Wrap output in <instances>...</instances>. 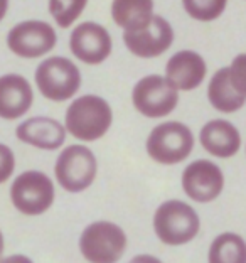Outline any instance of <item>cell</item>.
Here are the masks:
<instances>
[{
    "instance_id": "cell-13",
    "label": "cell",
    "mask_w": 246,
    "mask_h": 263,
    "mask_svg": "<svg viewBox=\"0 0 246 263\" xmlns=\"http://www.w3.org/2000/svg\"><path fill=\"white\" fill-rule=\"evenodd\" d=\"M66 128L51 117H32L17 125L15 137L26 145L39 151H59L66 142Z\"/></svg>"
},
{
    "instance_id": "cell-25",
    "label": "cell",
    "mask_w": 246,
    "mask_h": 263,
    "mask_svg": "<svg viewBox=\"0 0 246 263\" xmlns=\"http://www.w3.org/2000/svg\"><path fill=\"white\" fill-rule=\"evenodd\" d=\"M128 263H164V261L159 260L157 256H154V255H137Z\"/></svg>"
},
{
    "instance_id": "cell-14",
    "label": "cell",
    "mask_w": 246,
    "mask_h": 263,
    "mask_svg": "<svg viewBox=\"0 0 246 263\" xmlns=\"http://www.w3.org/2000/svg\"><path fill=\"white\" fill-rule=\"evenodd\" d=\"M207 74L204 58L194 51H179L165 64V80L177 91H193Z\"/></svg>"
},
{
    "instance_id": "cell-26",
    "label": "cell",
    "mask_w": 246,
    "mask_h": 263,
    "mask_svg": "<svg viewBox=\"0 0 246 263\" xmlns=\"http://www.w3.org/2000/svg\"><path fill=\"white\" fill-rule=\"evenodd\" d=\"M7 10H9V0H0V22L7 15Z\"/></svg>"
},
{
    "instance_id": "cell-6",
    "label": "cell",
    "mask_w": 246,
    "mask_h": 263,
    "mask_svg": "<svg viewBox=\"0 0 246 263\" xmlns=\"http://www.w3.org/2000/svg\"><path fill=\"white\" fill-rule=\"evenodd\" d=\"M127 245L125 231L111 221H94L80 236V252L89 263H118Z\"/></svg>"
},
{
    "instance_id": "cell-10",
    "label": "cell",
    "mask_w": 246,
    "mask_h": 263,
    "mask_svg": "<svg viewBox=\"0 0 246 263\" xmlns=\"http://www.w3.org/2000/svg\"><path fill=\"white\" fill-rule=\"evenodd\" d=\"M181 182L189 199L196 202H213L224 189V174L213 160L199 159L185 167Z\"/></svg>"
},
{
    "instance_id": "cell-11",
    "label": "cell",
    "mask_w": 246,
    "mask_h": 263,
    "mask_svg": "<svg viewBox=\"0 0 246 263\" xmlns=\"http://www.w3.org/2000/svg\"><path fill=\"white\" fill-rule=\"evenodd\" d=\"M123 43L131 54L142 59L159 58L174 43V29L162 15H154L145 27L123 31Z\"/></svg>"
},
{
    "instance_id": "cell-20",
    "label": "cell",
    "mask_w": 246,
    "mask_h": 263,
    "mask_svg": "<svg viewBox=\"0 0 246 263\" xmlns=\"http://www.w3.org/2000/svg\"><path fill=\"white\" fill-rule=\"evenodd\" d=\"M88 0H49V14L61 29H68L80 19Z\"/></svg>"
},
{
    "instance_id": "cell-2",
    "label": "cell",
    "mask_w": 246,
    "mask_h": 263,
    "mask_svg": "<svg viewBox=\"0 0 246 263\" xmlns=\"http://www.w3.org/2000/svg\"><path fill=\"white\" fill-rule=\"evenodd\" d=\"M201 228L196 209L184 201L169 199L154 214V231L159 240L169 247H181L193 241Z\"/></svg>"
},
{
    "instance_id": "cell-1",
    "label": "cell",
    "mask_w": 246,
    "mask_h": 263,
    "mask_svg": "<svg viewBox=\"0 0 246 263\" xmlns=\"http://www.w3.org/2000/svg\"><path fill=\"white\" fill-rule=\"evenodd\" d=\"M113 125L110 103L97 95H85L73 100L64 115V128L73 139L94 142L108 134Z\"/></svg>"
},
{
    "instance_id": "cell-16",
    "label": "cell",
    "mask_w": 246,
    "mask_h": 263,
    "mask_svg": "<svg viewBox=\"0 0 246 263\" xmlns=\"http://www.w3.org/2000/svg\"><path fill=\"white\" fill-rule=\"evenodd\" d=\"M199 140L202 148L213 157L230 159L236 155L241 147V134L228 120H211L201 128Z\"/></svg>"
},
{
    "instance_id": "cell-18",
    "label": "cell",
    "mask_w": 246,
    "mask_h": 263,
    "mask_svg": "<svg viewBox=\"0 0 246 263\" xmlns=\"http://www.w3.org/2000/svg\"><path fill=\"white\" fill-rule=\"evenodd\" d=\"M154 0H113L111 17L123 31L145 27L154 17Z\"/></svg>"
},
{
    "instance_id": "cell-21",
    "label": "cell",
    "mask_w": 246,
    "mask_h": 263,
    "mask_svg": "<svg viewBox=\"0 0 246 263\" xmlns=\"http://www.w3.org/2000/svg\"><path fill=\"white\" fill-rule=\"evenodd\" d=\"M228 0H182L184 10L199 22L216 21L226 9Z\"/></svg>"
},
{
    "instance_id": "cell-9",
    "label": "cell",
    "mask_w": 246,
    "mask_h": 263,
    "mask_svg": "<svg viewBox=\"0 0 246 263\" xmlns=\"http://www.w3.org/2000/svg\"><path fill=\"white\" fill-rule=\"evenodd\" d=\"M58 43V34L44 21H24L15 24L7 34V47L15 56L37 59L51 52Z\"/></svg>"
},
{
    "instance_id": "cell-22",
    "label": "cell",
    "mask_w": 246,
    "mask_h": 263,
    "mask_svg": "<svg viewBox=\"0 0 246 263\" xmlns=\"http://www.w3.org/2000/svg\"><path fill=\"white\" fill-rule=\"evenodd\" d=\"M228 71H230V81L233 88L246 98V52L238 54L233 59L231 64L228 66Z\"/></svg>"
},
{
    "instance_id": "cell-15",
    "label": "cell",
    "mask_w": 246,
    "mask_h": 263,
    "mask_svg": "<svg viewBox=\"0 0 246 263\" xmlns=\"http://www.w3.org/2000/svg\"><path fill=\"white\" fill-rule=\"evenodd\" d=\"M34 103L32 86L26 78L15 73L0 76V118L17 120L31 110Z\"/></svg>"
},
{
    "instance_id": "cell-17",
    "label": "cell",
    "mask_w": 246,
    "mask_h": 263,
    "mask_svg": "<svg viewBox=\"0 0 246 263\" xmlns=\"http://www.w3.org/2000/svg\"><path fill=\"white\" fill-rule=\"evenodd\" d=\"M207 100L213 108L221 113H235L241 110L246 103L243 95H239L233 88L228 68H221L213 74L207 85Z\"/></svg>"
},
{
    "instance_id": "cell-12",
    "label": "cell",
    "mask_w": 246,
    "mask_h": 263,
    "mask_svg": "<svg viewBox=\"0 0 246 263\" xmlns=\"http://www.w3.org/2000/svg\"><path fill=\"white\" fill-rule=\"evenodd\" d=\"M111 35L97 22H83L69 35V51L81 63L97 66L111 54Z\"/></svg>"
},
{
    "instance_id": "cell-7",
    "label": "cell",
    "mask_w": 246,
    "mask_h": 263,
    "mask_svg": "<svg viewBox=\"0 0 246 263\" xmlns=\"http://www.w3.org/2000/svg\"><path fill=\"white\" fill-rule=\"evenodd\" d=\"M56 199L52 179L43 171H26L12 181L10 201L26 216H41L49 211Z\"/></svg>"
},
{
    "instance_id": "cell-23",
    "label": "cell",
    "mask_w": 246,
    "mask_h": 263,
    "mask_svg": "<svg viewBox=\"0 0 246 263\" xmlns=\"http://www.w3.org/2000/svg\"><path fill=\"white\" fill-rule=\"evenodd\" d=\"M15 171V155L12 148L0 142V184L7 182L14 176Z\"/></svg>"
},
{
    "instance_id": "cell-4",
    "label": "cell",
    "mask_w": 246,
    "mask_h": 263,
    "mask_svg": "<svg viewBox=\"0 0 246 263\" xmlns=\"http://www.w3.org/2000/svg\"><path fill=\"white\" fill-rule=\"evenodd\" d=\"M34 80L39 93L46 100L61 103L71 100L80 91L81 71L71 59L52 56L37 66Z\"/></svg>"
},
{
    "instance_id": "cell-19",
    "label": "cell",
    "mask_w": 246,
    "mask_h": 263,
    "mask_svg": "<svg viewBox=\"0 0 246 263\" xmlns=\"http://www.w3.org/2000/svg\"><path fill=\"white\" fill-rule=\"evenodd\" d=\"M207 263H246V241L236 233H221L213 240Z\"/></svg>"
},
{
    "instance_id": "cell-8",
    "label": "cell",
    "mask_w": 246,
    "mask_h": 263,
    "mask_svg": "<svg viewBox=\"0 0 246 263\" xmlns=\"http://www.w3.org/2000/svg\"><path fill=\"white\" fill-rule=\"evenodd\" d=\"M131 101L135 110L147 118H164L177 108L179 91L165 76L150 74L134 86Z\"/></svg>"
},
{
    "instance_id": "cell-5",
    "label": "cell",
    "mask_w": 246,
    "mask_h": 263,
    "mask_svg": "<svg viewBox=\"0 0 246 263\" xmlns=\"http://www.w3.org/2000/svg\"><path fill=\"white\" fill-rule=\"evenodd\" d=\"M98 174V160L86 145H68L59 152L54 164L58 184L68 193H83L94 182Z\"/></svg>"
},
{
    "instance_id": "cell-24",
    "label": "cell",
    "mask_w": 246,
    "mask_h": 263,
    "mask_svg": "<svg viewBox=\"0 0 246 263\" xmlns=\"http://www.w3.org/2000/svg\"><path fill=\"white\" fill-rule=\"evenodd\" d=\"M0 263H34V261L26 255H10V256H2Z\"/></svg>"
},
{
    "instance_id": "cell-27",
    "label": "cell",
    "mask_w": 246,
    "mask_h": 263,
    "mask_svg": "<svg viewBox=\"0 0 246 263\" xmlns=\"http://www.w3.org/2000/svg\"><path fill=\"white\" fill-rule=\"evenodd\" d=\"M4 248H5V240H4L2 231H0V258H2V255H4Z\"/></svg>"
},
{
    "instance_id": "cell-3",
    "label": "cell",
    "mask_w": 246,
    "mask_h": 263,
    "mask_svg": "<svg viewBox=\"0 0 246 263\" xmlns=\"http://www.w3.org/2000/svg\"><path fill=\"white\" fill-rule=\"evenodd\" d=\"M194 134L185 123L164 122L154 127L147 137L145 148L148 157L160 165L184 162L194 151Z\"/></svg>"
}]
</instances>
